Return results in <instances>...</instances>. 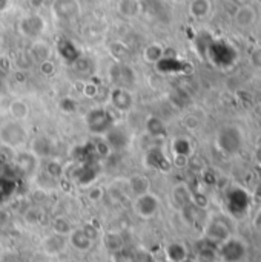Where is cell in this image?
I'll return each instance as SVG.
<instances>
[{"label": "cell", "instance_id": "cell-3", "mask_svg": "<svg viewBox=\"0 0 261 262\" xmlns=\"http://www.w3.org/2000/svg\"><path fill=\"white\" fill-rule=\"evenodd\" d=\"M206 55L215 66L225 68V66H231L235 61L237 49L234 48L232 43L226 40H212L211 45L208 46Z\"/></svg>", "mask_w": 261, "mask_h": 262}, {"label": "cell", "instance_id": "cell-12", "mask_svg": "<svg viewBox=\"0 0 261 262\" xmlns=\"http://www.w3.org/2000/svg\"><path fill=\"white\" fill-rule=\"evenodd\" d=\"M109 101H111V106L120 112H129L134 106L132 92L128 89H122V88H114L111 91Z\"/></svg>", "mask_w": 261, "mask_h": 262}, {"label": "cell", "instance_id": "cell-8", "mask_svg": "<svg viewBox=\"0 0 261 262\" xmlns=\"http://www.w3.org/2000/svg\"><path fill=\"white\" fill-rule=\"evenodd\" d=\"M160 210V200L157 195L148 192V193H143L140 196H135V201H134V212L143 218V220H151L154 218Z\"/></svg>", "mask_w": 261, "mask_h": 262}, {"label": "cell", "instance_id": "cell-27", "mask_svg": "<svg viewBox=\"0 0 261 262\" xmlns=\"http://www.w3.org/2000/svg\"><path fill=\"white\" fill-rule=\"evenodd\" d=\"M72 230H74V227L66 216H57L52 220V233L68 238Z\"/></svg>", "mask_w": 261, "mask_h": 262}, {"label": "cell", "instance_id": "cell-1", "mask_svg": "<svg viewBox=\"0 0 261 262\" xmlns=\"http://www.w3.org/2000/svg\"><path fill=\"white\" fill-rule=\"evenodd\" d=\"M28 141V130L22 121L8 120L0 124V143L11 149H18Z\"/></svg>", "mask_w": 261, "mask_h": 262}, {"label": "cell", "instance_id": "cell-26", "mask_svg": "<svg viewBox=\"0 0 261 262\" xmlns=\"http://www.w3.org/2000/svg\"><path fill=\"white\" fill-rule=\"evenodd\" d=\"M172 198L178 204V207H182V209L192 203V193L188 189V186H185V184H180L172 190Z\"/></svg>", "mask_w": 261, "mask_h": 262}, {"label": "cell", "instance_id": "cell-20", "mask_svg": "<svg viewBox=\"0 0 261 262\" xmlns=\"http://www.w3.org/2000/svg\"><path fill=\"white\" fill-rule=\"evenodd\" d=\"M211 11H212L211 0H189V14L194 18L203 20L211 14Z\"/></svg>", "mask_w": 261, "mask_h": 262}, {"label": "cell", "instance_id": "cell-6", "mask_svg": "<svg viewBox=\"0 0 261 262\" xmlns=\"http://www.w3.org/2000/svg\"><path fill=\"white\" fill-rule=\"evenodd\" d=\"M109 80L115 88L128 89L131 91L137 81V75L134 69L129 64L125 63H115L109 68Z\"/></svg>", "mask_w": 261, "mask_h": 262}, {"label": "cell", "instance_id": "cell-32", "mask_svg": "<svg viewBox=\"0 0 261 262\" xmlns=\"http://www.w3.org/2000/svg\"><path fill=\"white\" fill-rule=\"evenodd\" d=\"M140 5L137 0H120L118 3V11L125 15V17H134L135 14H138Z\"/></svg>", "mask_w": 261, "mask_h": 262}, {"label": "cell", "instance_id": "cell-17", "mask_svg": "<svg viewBox=\"0 0 261 262\" xmlns=\"http://www.w3.org/2000/svg\"><path fill=\"white\" fill-rule=\"evenodd\" d=\"M66 239H68V243L71 244V247H72L74 250L82 252V253L89 252V250L92 249V244H94V241L88 236V233L83 230V227L74 229V230L69 233V236H68Z\"/></svg>", "mask_w": 261, "mask_h": 262}, {"label": "cell", "instance_id": "cell-36", "mask_svg": "<svg viewBox=\"0 0 261 262\" xmlns=\"http://www.w3.org/2000/svg\"><path fill=\"white\" fill-rule=\"evenodd\" d=\"M58 106H60V111H63L66 114H72V112L77 111V101L72 100V98H69V97L63 98Z\"/></svg>", "mask_w": 261, "mask_h": 262}, {"label": "cell", "instance_id": "cell-19", "mask_svg": "<svg viewBox=\"0 0 261 262\" xmlns=\"http://www.w3.org/2000/svg\"><path fill=\"white\" fill-rule=\"evenodd\" d=\"M54 12L58 18H74L78 14V5L75 0H57L54 5Z\"/></svg>", "mask_w": 261, "mask_h": 262}, {"label": "cell", "instance_id": "cell-25", "mask_svg": "<svg viewBox=\"0 0 261 262\" xmlns=\"http://www.w3.org/2000/svg\"><path fill=\"white\" fill-rule=\"evenodd\" d=\"M172 154L175 158H188L192 154V144L188 138L178 137L172 141Z\"/></svg>", "mask_w": 261, "mask_h": 262}, {"label": "cell", "instance_id": "cell-40", "mask_svg": "<svg viewBox=\"0 0 261 262\" xmlns=\"http://www.w3.org/2000/svg\"><path fill=\"white\" fill-rule=\"evenodd\" d=\"M242 3H251V0H240Z\"/></svg>", "mask_w": 261, "mask_h": 262}, {"label": "cell", "instance_id": "cell-31", "mask_svg": "<svg viewBox=\"0 0 261 262\" xmlns=\"http://www.w3.org/2000/svg\"><path fill=\"white\" fill-rule=\"evenodd\" d=\"M163 46L162 45H158V43H152V45H149V46H146V49H145V52H143V57H145V60L146 61H149V63H157L158 60H162L165 55H163Z\"/></svg>", "mask_w": 261, "mask_h": 262}, {"label": "cell", "instance_id": "cell-28", "mask_svg": "<svg viewBox=\"0 0 261 262\" xmlns=\"http://www.w3.org/2000/svg\"><path fill=\"white\" fill-rule=\"evenodd\" d=\"M9 115L12 120L17 121H23L28 115H29V107L25 101L22 100H15L9 104Z\"/></svg>", "mask_w": 261, "mask_h": 262}, {"label": "cell", "instance_id": "cell-9", "mask_svg": "<svg viewBox=\"0 0 261 262\" xmlns=\"http://www.w3.org/2000/svg\"><path fill=\"white\" fill-rule=\"evenodd\" d=\"M145 166L157 172H169L172 167V163L166 157L162 147L154 146V147H149L145 154Z\"/></svg>", "mask_w": 261, "mask_h": 262}, {"label": "cell", "instance_id": "cell-14", "mask_svg": "<svg viewBox=\"0 0 261 262\" xmlns=\"http://www.w3.org/2000/svg\"><path fill=\"white\" fill-rule=\"evenodd\" d=\"M205 235H206V238H208L211 243H214V244H222V243H225L228 238L232 236L229 227H228L223 221H220V220L211 221V223L208 224L206 230H205Z\"/></svg>", "mask_w": 261, "mask_h": 262}, {"label": "cell", "instance_id": "cell-7", "mask_svg": "<svg viewBox=\"0 0 261 262\" xmlns=\"http://www.w3.org/2000/svg\"><path fill=\"white\" fill-rule=\"evenodd\" d=\"M100 172H102V167H100L98 160L91 158L86 161H80V164L75 166L72 172L74 183H77L78 186H89L98 178Z\"/></svg>", "mask_w": 261, "mask_h": 262}, {"label": "cell", "instance_id": "cell-38", "mask_svg": "<svg viewBox=\"0 0 261 262\" xmlns=\"http://www.w3.org/2000/svg\"><path fill=\"white\" fill-rule=\"evenodd\" d=\"M6 166H8V161H6L5 155H2V154H0V173H2V170H3Z\"/></svg>", "mask_w": 261, "mask_h": 262}, {"label": "cell", "instance_id": "cell-13", "mask_svg": "<svg viewBox=\"0 0 261 262\" xmlns=\"http://www.w3.org/2000/svg\"><path fill=\"white\" fill-rule=\"evenodd\" d=\"M103 140L106 141L108 147L111 150H123L128 147L129 144V137L126 134V130H123L122 127L118 126H114L111 127L105 135H103Z\"/></svg>", "mask_w": 261, "mask_h": 262}, {"label": "cell", "instance_id": "cell-33", "mask_svg": "<svg viewBox=\"0 0 261 262\" xmlns=\"http://www.w3.org/2000/svg\"><path fill=\"white\" fill-rule=\"evenodd\" d=\"M249 63L254 69L260 71L261 72V45L254 46L251 51H249Z\"/></svg>", "mask_w": 261, "mask_h": 262}, {"label": "cell", "instance_id": "cell-35", "mask_svg": "<svg viewBox=\"0 0 261 262\" xmlns=\"http://www.w3.org/2000/svg\"><path fill=\"white\" fill-rule=\"evenodd\" d=\"M25 218H26V221H28V223H31V224H37V223H40V221H42V218H43V210H42V209H37V207L29 209V210L25 213Z\"/></svg>", "mask_w": 261, "mask_h": 262}, {"label": "cell", "instance_id": "cell-22", "mask_svg": "<svg viewBox=\"0 0 261 262\" xmlns=\"http://www.w3.org/2000/svg\"><path fill=\"white\" fill-rule=\"evenodd\" d=\"M17 190V181L6 173H0V203L9 200Z\"/></svg>", "mask_w": 261, "mask_h": 262}, {"label": "cell", "instance_id": "cell-4", "mask_svg": "<svg viewBox=\"0 0 261 262\" xmlns=\"http://www.w3.org/2000/svg\"><path fill=\"white\" fill-rule=\"evenodd\" d=\"M217 146L226 155H235L243 147V130L237 126H225L218 130Z\"/></svg>", "mask_w": 261, "mask_h": 262}, {"label": "cell", "instance_id": "cell-24", "mask_svg": "<svg viewBox=\"0 0 261 262\" xmlns=\"http://www.w3.org/2000/svg\"><path fill=\"white\" fill-rule=\"evenodd\" d=\"M129 189L135 196L151 192V183L145 175H134L129 178Z\"/></svg>", "mask_w": 261, "mask_h": 262}, {"label": "cell", "instance_id": "cell-10", "mask_svg": "<svg viewBox=\"0 0 261 262\" xmlns=\"http://www.w3.org/2000/svg\"><path fill=\"white\" fill-rule=\"evenodd\" d=\"M45 20L43 17H40L38 14H31V15H26L20 20V32L28 37V38H37L40 37V34L45 31Z\"/></svg>", "mask_w": 261, "mask_h": 262}, {"label": "cell", "instance_id": "cell-16", "mask_svg": "<svg viewBox=\"0 0 261 262\" xmlns=\"http://www.w3.org/2000/svg\"><path fill=\"white\" fill-rule=\"evenodd\" d=\"M31 149H32V155L35 158H52V155L55 154V144L54 141L49 138V137H37L32 144H31Z\"/></svg>", "mask_w": 261, "mask_h": 262}, {"label": "cell", "instance_id": "cell-37", "mask_svg": "<svg viewBox=\"0 0 261 262\" xmlns=\"http://www.w3.org/2000/svg\"><path fill=\"white\" fill-rule=\"evenodd\" d=\"M252 158H254V161L261 166V143H258L257 146H255V149L252 150Z\"/></svg>", "mask_w": 261, "mask_h": 262}, {"label": "cell", "instance_id": "cell-29", "mask_svg": "<svg viewBox=\"0 0 261 262\" xmlns=\"http://www.w3.org/2000/svg\"><path fill=\"white\" fill-rule=\"evenodd\" d=\"M146 130L152 137H163L166 134V126H165V123L158 117L151 115L146 120Z\"/></svg>", "mask_w": 261, "mask_h": 262}, {"label": "cell", "instance_id": "cell-41", "mask_svg": "<svg viewBox=\"0 0 261 262\" xmlns=\"http://www.w3.org/2000/svg\"><path fill=\"white\" fill-rule=\"evenodd\" d=\"M2 43H3V40H2V35H0V48H2Z\"/></svg>", "mask_w": 261, "mask_h": 262}, {"label": "cell", "instance_id": "cell-5", "mask_svg": "<svg viewBox=\"0 0 261 262\" xmlns=\"http://www.w3.org/2000/svg\"><path fill=\"white\" fill-rule=\"evenodd\" d=\"M246 255H248V247L245 241L234 236L218 244L217 249V256L222 259V262H243L246 259Z\"/></svg>", "mask_w": 261, "mask_h": 262}, {"label": "cell", "instance_id": "cell-23", "mask_svg": "<svg viewBox=\"0 0 261 262\" xmlns=\"http://www.w3.org/2000/svg\"><path fill=\"white\" fill-rule=\"evenodd\" d=\"M166 258L169 262H185L188 259V249L182 243H172L166 247Z\"/></svg>", "mask_w": 261, "mask_h": 262}, {"label": "cell", "instance_id": "cell-18", "mask_svg": "<svg viewBox=\"0 0 261 262\" xmlns=\"http://www.w3.org/2000/svg\"><path fill=\"white\" fill-rule=\"evenodd\" d=\"M66 247V238L51 233L48 235L43 241H42V250L48 255V256H58Z\"/></svg>", "mask_w": 261, "mask_h": 262}, {"label": "cell", "instance_id": "cell-21", "mask_svg": "<svg viewBox=\"0 0 261 262\" xmlns=\"http://www.w3.org/2000/svg\"><path fill=\"white\" fill-rule=\"evenodd\" d=\"M155 66H157L158 72H162V74H178L183 71L185 63L174 57H163L162 60H158L155 63Z\"/></svg>", "mask_w": 261, "mask_h": 262}, {"label": "cell", "instance_id": "cell-15", "mask_svg": "<svg viewBox=\"0 0 261 262\" xmlns=\"http://www.w3.org/2000/svg\"><path fill=\"white\" fill-rule=\"evenodd\" d=\"M57 52L62 57V60L65 63H68V64H75L82 58L80 49L69 38H60L58 40V43H57Z\"/></svg>", "mask_w": 261, "mask_h": 262}, {"label": "cell", "instance_id": "cell-34", "mask_svg": "<svg viewBox=\"0 0 261 262\" xmlns=\"http://www.w3.org/2000/svg\"><path fill=\"white\" fill-rule=\"evenodd\" d=\"M46 173H48L49 177H52V178H58V177L63 173V166H62L58 161L49 158V161H48V164H46Z\"/></svg>", "mask_w": 261, "mask_h": 262}, {"label": "cell", "instance_id": "cell-11", "mask_svg": "<svg viewBox=\"0 0 261 262\" xmlns=\"http://www.w3.org/2000/svg\"><path fill=\"white\" fill-rule=\"evenodd\" d=\"M234 21L240 29H251L257 23V9L251 3H242L234 14Z\"/></svg>", "mask_w": 261, "mask_h": 262}, {"label": "cell", "instance_id": "cell-30", "mask_svg": "<svg viewBox=\"0 0 261 262\" xmlns=\"http://www.w3.org/2000/svg\"><path fill=\"white\" fill-rule=\"evenodd\" d=\"M49 52H51V51H49V46H48L46 43H43V41H35L34 46L31 48V57H32L34 60L40 61V63L48 61Z\"/></svg>", "mask_w": 261, "mask_h": 262}, {"label": "cell", "instance_id": "cell-39", "mask_svg": "<svg viewBox=\"0 0 261 262\" xmlns=\"http://www.w3.org/2000/svg\"><path fill=\"white\" fill-rule=\"evenodd\" d=\"M175 3H186V2H189V0H174Z\"/></svg>", "mask_w": 261, "mask_h": 262}, {"label": "cell", "instance_id": "cell-2", "mask_svg": "<svg viewBox=\"0 0 261 262\" xmlns=\"http://www.w3.org/2000/svg\"><path fill=\"white\" fill-rule=\"evenodd\" d=\"M85 124L88 130L94 135H105L111 127H114V115L106 107H94L85 117Z\"/></svg>", "mask_w": 261, "mask_h": 262}]
</instances>
